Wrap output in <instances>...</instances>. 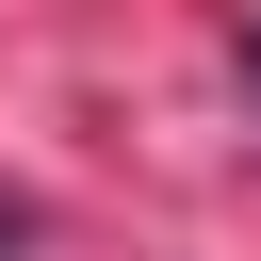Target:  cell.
<instances>
[{"instance_id": "obj_1", "label": "cell", "mask_w": 261, "mask_h": 261, "mask_svg": "<svg viewBox=\"0 0 261 261\" xmlns=\"http://www.w3.org/2000/svg\"><path fill=\"white\" fill-rule=\"evenodd\" d=\"M0 261H16V212H0Z\"/></svg>"}]
</instances>
